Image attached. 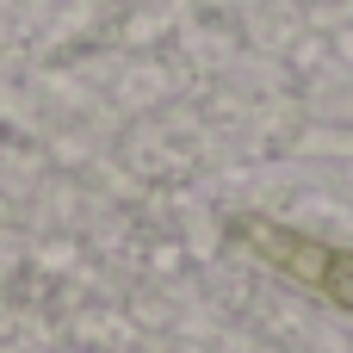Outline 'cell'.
Here are the masks:
<instances>
[{"mask_svg": "<svg viewBox=\"0 0 353 353\" xmlns=\"http://www.w3.org/2000/svg\"><path fill=\"white\" fill-rule=\"evenodd\" d=\"M323 298H335V304H347V310H353V254H329Z\"/></svg>", "mask_w": 353, "mask_h": 353, "instance_id": "cell-2", "label": "cell"}, {"mask_svg": "<svg viewBox=\"0 0 353 353\" xmlns=\"http://www.w3.org/2000/svg\"><path fill=\"white\" fill-rule=\"evenodd\" d=\"M261 248H279V254H267V261L292 267L298 279H310V285L323 292V273H329V248H316V242H304V236H285V230H261Z\"/></svg>", "mask_w": 353, "mask_h": 353, "instance_id": "cell-1", "label": "cell"}]
</instances>
